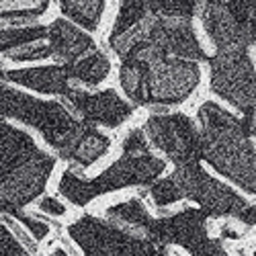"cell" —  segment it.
I'll return each mask as SVG.
<instances>
[{
    "label": "cell",
    "instance_id": "2e32d148",
    "mask_svg": "<svg viewBox=\"0 0 256 256\" xmlns=\"http://www.w3.org/2000/svg\"><path fill=\"white\" fill-rule=\"evenodd\" d=\"M104 220H109L123 232L132 234L142 240H152V228H154V218L148 213L144 203L140 199H130L125 203H117L104 211ZM154 242V240H152Z\"/></svg>",
    "mask_w": 256,
    "mask_h": 256
},
{
    "label": "cell",
    "instance_id": "484cf974",
    "mask_svg": "<svg viewBox=\"0 0 256 256\" xmlns=\"http://www.w3.org/2000/svg\"><path fill=\"white\" fill-rule=\"evenodd\" d=\"M8 216H12L20 226H25L27 230H29V234L37 240V242H41L44 240L48 234H50V224H46V222H41V220H37L33 213H27V211H23V209H10V211H6Z\"/></svg>",
    "mask_w": 256,
    "mask_h": 256
},
{
    "label": "cell",
    "instance_id": "d4e9b609",
    "mask_svg": "<svg viewBox=\"0 0 256 256\" xmlns=\"http://www.w3.org/2000/svg\"><path fill=\"white\" fill-rule=\"evenodd\" d=\"M4 60L8 62H39V60H48V58H54V52L50 48L48 41H39V44H31V46H25V48H18V50H12L8 54H2Z\"/></svg>",
    "mask_w": 256,
    "mask_h": 256
},
{
    "label": "cell",
    "instance_id": "52a82bcc",
    "mask_svg": "<svg viewBox=\"0 0 256 256\" xmlns=\"http://www.w3.org/2000/svg\"><path fill=\"white\" fill-rule=\"evenodd\" d=\"M207 220L209 216L203 209L193 207L158 218L152 228V240L160 246H180L190 256H230L220 238L209 236Z\"/></svg>",
    "mask_w": 256,
    "mask_h": 256
},
{
    "label": "cell",
    "instance_id": "f546056e",
    "mask_svg": "<svg viewBox=\"0 0 256 256\" xmlns=\"http://www.w3.org/2000/svg\"><path fill=\"white\" fill-rule=\"evenodd\" d=\"M39 211L48 213V216H54V218H60L66 213V205L60 203L56 197H44L39 201Z\"/></svg>",
    "mask_w": 256,
    "mask_h": 256
},
{
    "label": "cell",
    "instance_id": "6da1fadb",
    "mask_svg": "<svg viewBox=\"0 0 256 256\" xmlns=\"http://www.w3.org/2000/svg\"><path fill=\"white\" fill-rule=\"evenodd\" d=\"M201 158L222 176L256 195V150L242 117L205 100L199 111Z\"/></svg>",
    "mask_w": 256,
    "mask_h": 256
},
{
    "label": "cell",
    "instance_id": "5b68a950",
    "mask_svg": "<svg viewBox=\"0 0 256 256\" xmlns=\"http://www.w3.org/2000/svg\"><path fill=\"white\" fill-rule=\"evenodd\" d=\"M184 199L193 201L203 209L209 218H234L236 220L240 213L250 205L240 193H236L226 182L213 178L207 170L201 166V162L186 164L174 168L170 174Z\"/></svg>",
    "mask_w": 256,
    "mask_h": 256
},
{
    "label": "cell",
    "instance_id": "83f0119b",
    "mask_svg": "<svg viewBox=\"0 0 256 256\" xmlns=\"http://www.w3.org/2000/svg\"><path fill=\"white\" fill-rule=\"evenodd\" d=\"M2 224L14 234V236H16V240L20 242V244H23L33 256H37L39 254V246H37V240L31 236V234H29V230L25 228V226H20L12 216H8V213H2Z\"/></svg>",
    "mask_w": 256,
    "mask_h": 256
},
{
    "label": "cell",
    "instance_id": "7a4b0ae2",
    "mask_svg": "<svg viewBox=\"0 0 256 256\" xmlns=\"http://www.w3.org/2000/svg\"><path fill=\"white\" fill-rule=\"evenodd\" d=\"M0 109L2 119H14L23 125L33 127L46 144L56 150L58 158L70 162L74 148L88 132L84 121L74 117L60 100H41L23 90H16L2 82V94H0Z\"/></svg>",
    "mask_w": 256,
    "mask_h": 256
},
{
    "label": "cell",
    "instance_id": "d590c367",
    "mask_svg": "<svg viewBox=\"0 0 256 256\" xmlns=\"http://www.w3.org/2000/svg\"><path fill=\"white\" fill-rule=\"evenodd\" d=\"M238 256H248V254H246V250H244V248H240V250H238Z\"/></svg>",
    "mask_w": 256,
    "mask_h": 256
},
{
    "label": "cell",
    "instance_id": "9a60e30c",
    "mask_svg": "<svg viewBox=\"0 0 256 256\" xmlns=\"http://www.w3.org/2000/svg\"><path fill=\"white\" fill-rule=\"evenodd\" d=\"M0 134H2V142H0V154H2V160H0V176L8 174L10 170L27 162L41 150L37 142L33 140V136L10 125L6 119H2V123H0Z\"/></svg>",
    "mask_w": 256,
    "mask_h": 256
},
{
    "label": "cell",
    "instance_id": "3957f363",
    "mask_svg": "<svg viewBox=\"0 0 256 256\" xmlns=\"http://www.w3.org/2000/svg\"><path fill=\"white\" fill-rule=\"evenodd\" d=\"M164 170H166V162L162 158H156L154 154H144V156L123 154L104 172L96 174L94 178H84L74 174L72 170H66L62 174L58 190L72 205L84 207L92 199L113 193V190H121L127 186H150L160 178Z\"/></svg>",
    "mask_w": 256,
    "mask_h": 256
},
{
    "label": "cell",
    "instance_id": "74e56055",
    "mask_svg": "<svg viewBox=\"0 0 256 256\" xmlns=\"http://www.w3.org/2000/svg\"><path fill=\"white\" fill-rule=\"evenodd\" d=\"M37 256H44V254H37Z\"/></svg>",
    "mask_w": 256,
    "mask_h": 256
},
{
    "label": "cell",
    "instance_id": "f1b7e54d",
    "mask_svg": "<svg viewBox=\"0 0 256 256\" xmlns=\"http://www.w3.org/2000/svg\"><path fill=\"white\" fill-rule=\"evenodd\" d=\"M0 256H29V250L16 240L4 224L0 228Z\"/></svg>",
    "mask_w": 256,
    "mask_h": 256
},
{
    "label": "cell",
    "instance_id": "4fadbf2b",
    "mask_svg": "<svg viewBox=\"0 0 256 256\" xmlns=\"http://www.w3.org/2000/svg\"><path fill=\"white\" fill-rule=\"evenodd\" d=\"M2 82L16 84L41 94L66 96L72 90V74L70 66H35V68H18V70H2Z\"/></svg>",
    "mask_w": 256,
    "mask_h": 256
},
{
    "label": "cell",
    "instance_id": "8d00e7d4",
    "mask_svg": "<svg viewBox=\"0 0 256 256\" xmlns=\"http://www.w3.org/2000/svg\"><path fill=\"white\" fill-rule=\"evenodd\" d=\"M160 256H168V254H166V252H162V254H160Z\"/></svg>",
    "mask_w": 256,
    "mask_h": 256
},
{
    "label": "cell",
    "instance_id": "1f68e13d",
    "mask_svg": "<svg viewBox=\"0 0 256 256\" xmlns=\"http://www.w3.org/2000/svg\"><path fill=\"white\" fill-rule=\"evenodd\" d=\"M240 224H244V226H248V228H252V226H256V205H248L240 216L236 218Z\"/></svg>",
    "mask_w": 256,
    "mask_h": 256
},
{
    "label": "cell",
    "instance_id": "e0dca14e",
    "mask_svg": "<svg viewBox=\"0 0 256 256\" xmlns=\"http://www.w3.org/2000/svg\"><path fill=\"white\" fill-rule=\"evenodd\" d=\"M109 72H111V62L106 58V54L94 50L92 54L78 60L74 66H70L72 88H86V90L96 88L109 76Z\"/></svg>",
    "mask_w": 256,
    "mask_h": 256
},
{
    "label": "cell",
    "instance_id": "7402d4cb",
    "mask_svg": "<svg viewBox=\"0 0 256 256\" xmlns=\"http://www.w3.org/2000/svg\"><path fill=\"white\" fill-rule=\"evenodd\" d=\"M148 14H150V2H148V0H125V2H121L113 31L109 35V41H115L121 35H125L138 23H142Z\"/></svg>",
    "mask_w": 256,
    "mask_h": 256
},
{
    "label": "cell",
    "instance_id": "d6a6232c",
    "mask_svg": "<svg viewBox=\"0 0 256 256\" xmlns=\"http://www.w3.org/2000/svg\"><path fill=\"white\" fill-rule=\"evenodd\" d=\"M242 121H244V127H246L248 136L250 138H256V104L242 117Z\"/></svg>",
    "mask_w": 256,
    "mask_h": 256
},
{
    "label": "cell",
    "instance_id": "9c48e42d",
    "mask_svg": "<svg viewBox=\"0 0 256 256\" xmlns=\"http://www.w3.org/2000/svg\"><path fill=\"white\" fill-rule=\"evenodd\" d=\"M58 158L39 150L33 158L10 170L8 174L0 176V201H2V213L10 209H23L33 203L37 197L44 195L46 184L54 172Z\"/></svg>",
    "mask_w": 256,
    "mask_h": 256
},
{
    "label": "cell",
    "instance_id": "cb8c5ba5",
    "mask_svg": "<svg viewBox=\"0 0 256 256\" xmlns=\"http://www.w3.org/2000/svg\"><path fill=\"white\" fill-rule=\"evenodd\" d=\"M148 193H150V197H152V201L156 203V207H168V205L178 203V201L184 199L182 193H180V188H178L176 182L172 180V176L158 178L154 184H150Z\"/></svg>",
    "mask_w": 256,
    "mask_h": 256
},
{
    "label": "cell",
    "instance_id": "44dd1931",
    "mask_svg": "<svg viewBox=\"0 0 256 256\" xmlns=\"http://www.w3.org/2000/svg\"><path fill=\"white\" fill-rule=\"evenodd\" d=\"M50 27L46 25H33V27H4L0 31V50L2 54H8L12 50L25 48L39 41H48Z\"/></svg>",
    "mask_w": 256,
    "mask_h": 256
},
{
    "label": "cell",
    "instance_id": "d6986e66",
    "mask_svg": "<svg viewBox=\"0 0 256 256\" xmlns=\"http://www.w3.org/2000/svg\"><path fill=\"white\" fill-rule=\"evenodd\" d=\"M60 10L64 18H68L76 27L86 33H94L104 12V2L102 0H62Z\"/></svg>",
    "mask_w": 256,
    "mask_h": 256
},
{
    "label": "cell",
    "instance_id": "e575fe53",
    "mask_svg": "<svg viewBox=\"0 0 256 256\" xmlns=\"http://www.w3.org/2000/svg\"><path fill=\"white\" fill-rule=\"evenodd\" d=\"M60 242H62L64 250H66V252H68L70 256H80V252H78V250H76V248L72 246V242H70L68 238H64V236H62V238H60Z\"/></svg>",
    "mask_w": 256,
    "mask_h": 256
},
{
    "label": "cell",
    "instance_id": "5bb4252c",
    "mask_svg": "<svg viewBox=\"0 0 256 256\" xmlns=\"http://www.w3.org/2000/svg\"><path fill=\"white\" fill-rule=\"evenodd\" d=\"M48 27H50L48 44L54 52V62L60 64V66H74L78 60L96 50L92 37L84 29L70 23L68 18L64 16L56 18Z\"/></svg>",
    "mask_w": 256,
    "mask_h": 256
},
{
    "label": "cell",
    "instance_id": "7c38bea8",
    "mask_svg": "<svg viewBox=\"0 0 256 256\" xmlns=\"http://www.w3.org/2000/svg\"><path fill=\"white\" fill-rule=\"evenodd\" d=\"M199 16L207 37L216 46L218 52H236L250 50L256 46V31L234 14L226 0H211L199 2Z\"/></svg>",
    "mask_w": 256,
    "mask_h": 256
},
{
    "label": "cell",
    "instance_id": "4dcf8cb0",
    "mask_svg": "<svg viewBox=\"0 0 256 256\" xmlns=\"http://www.w3.org/2000/svg\"><path fill=\"white\" fill-rule=\"evenodd\" d=\"M39 2L37 0H2L0 2V6H2V10H23V8H31V6H37Z\"/></svg>",
    "mask_w": 256,
    "mask_h": 256
},
{
    "label": "cell",
    "instance_id": "ac0fdd59",
    "mask_svg": "<svg viewBox=\"0 0 256 256\" xmlns=\"http://www.w3.org/2000/svg\"><path fill=\"white\" fill-rule=\"evenodd\" d=\"M148 78H150V66L138 60H123L119 66V84L134 106L150 104L148 98Z\"/></svg>",
    "mask_w": 256,
    "mask_h": 256
},
{
    "label": "cell",
    "instance_id": "30bf717a",
    "mask_svg": "<svg viewBox=\"0 0 256 256\" xmlns=\"http://www.w3.org/2000/svg\"><path fill=\"white\" fill-rule=\"evenodd\" d=\"M201 82V66L197 62L166 58L150 68L148 78V98L152 104L174 106L184 102Z\"/></svg>",
    "mask_w": 256,
    "mask_h": 256
},
{
    "label": "cell",
    "instance_id": "8fae6325",
    "mask_svg": "<svg viewBox=\"0 0 256 256\" xmlns=\"http://www.w3.org/2000/svg\"><path fill=\"white\" fill-rule=\"evenodd\" d=\"M60 102L66 109L84 121L90 127H109L115 130L125 123L134 113V104L123 100L113 88L106 90H86V88H72Z\"/></svg>",
    "mask_w": 256,
    "mask_h": 256
},
{
    "label": "cell",
    "instance_id": "277c9868",
    "mask_svg": "<svg viewBox=\"0 0 256 256\" xmlns=\"http://www.w3.org/2000/svg\"><path fill=\"white\" fill-rule=\"evenodd\" d=\"M70 238L80 246L84 256H160L166 246L152 240H142L123 232L109 220L82 216L68 226ZM54 256H70L64 248L54 250Z\"/></svg>",
    "mask_w": 256,
    "mask_h": 256
},
{
    "label": "cell",
    "instance_id": "603a6c76",
    "mask_svg": "<svg viewBox=\"0 0 256 256\" xmlns=\"http://www.w3.org/2000/svg\"><path fill=\"white\" fill-rule=\"evenodd\" d=\"M50 8L48 0H41L37 6L23 8V10H2L0 12V20H2V29L4 27H33L37 25V18Z\"/></svg>",
    "mask_w": 256,
    "mask_h": 256
},
{
    "label": "cell",
    "instance_id": "4316f807",
    "mask_svg": "<svg viewBox=\"0 0 256 256\" xmlns=\"http://www.w3.org/2000/svg\"><path fill=\"white\" fill-rule=\"evenodd\" d=\"M123 154L125 156H144L150 154V140L144 130H132L123 140Z\"/></svg>",
    "mask_w": 256,
    "mask_h": 256
},
{
    "label": "cell",
    "instance_id": "836d02e7",
    "mask_svg": "<svg viewBox=\"0 0 256 256\" xmlns=\"http://www.w3.org/2000/svg\"><path fill=\"white\" fill-rule=\"evenodd\" d=\"M242 236V234H238L236 230H232L230 228V224H226L224 228H222V238H230V240H238Z\"/></svg>",
    "mask_w": 256,
    "mask_h": 256
},
{
    "label": "cell",
    "instance_id": "ffe728a7",
    "mask_svg": "<svg viewBox=\"0 0 256 256\" xmlns=\"http://www.w3.org/2000/svg\"><path fill=\"white\" fill-rule=\"evenodd\" d=\"M109 148H111L109 136L100 134L98 127H88V132L82 136V140L74 148L70 164H78L86 170L88 166H92L98 158H102L106 152H109Z\"/></svg>",
    "mask_w": 256,
    "mask_h": 256
},
{
    "label": "cell",
    "instance_id": "ba28073f",
    "mask_svg": "<svg viewBox=\"0 0 256 256\" xmlns=\"http://www.w3.org/2000/svg\"><path fill=\"white\" fill-rule=\"evenodd\" d=\"M144 132L150 144L160 150L176 168L201 162V130L182 113L152 115Z\"/></svg>",
    "mask_w": 256,
    "mask_h": 256
},
{
    "label": "cell",
    "instance_id": "8992f818",
    "mask_svg": "<svg viewBox=\"0 0 256 256\" xmlns=\"http://www.w3.org/2000/svg\"><path fill=\"white\" fill-rule=\"evenodd\" d=\"M207 64L211 90L246 115L256 104V68L248 50L218 52Z\"/></svg>",
    "mask_w": 256,
    "mask_h": 256
},
{
    "label": "cell",
    "instance_id": "f35d334b",
    "mask_svg": "<svg viewBox=\"0 0 256 256\" xmlns=\"http://www.w3.org/2000/svg\"><path fill=\"white\" fill-rule=\"evenodd\" d=\"M254 256H256V250H254Z\"/></svg>",
    "mask_w": 256,
    "mask_h": 256
}]
</instances>
